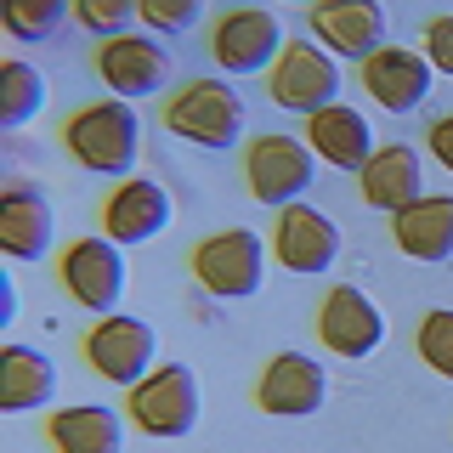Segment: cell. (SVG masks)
<instances>
[{"label":"cell","instance_id":"obj_20","mask_svg":"<svg viewBox=\"0 0 453 453\" xmlns=\"http://www.w3.org/2000/svg\"><path fill=\"white\" fill-rule=\"evenodd\" d=\"M391 238L408 261L442 266L453 261V193H425L403 216H391Z\"/></svg>","mask_w":453,"mask_h":453},{"label":"cell","instance_id":"obj_13","mask_svg":"<svg viewBox=\"0 0 453 453\" xmlns=\"http://www.w3.org/2000/svg\"><path fill=\"white\" fill-rule=\"evenodd\" d=\"M318 340L334 351V357H368L386 340V318L368 301L357 283H334L318 306Z\"/></svg>","mask_w":453,"mask_h":453},{"label":"cell","instance_id":"obj_8","mask_svg":"<svg viewBox=\"0 0 453 453\" xmlns=\"http://www.w3.org/2000/svg\"><path fill=\"white\" fill-rule=\"evenodd\" d=\"M340 255V226L334 216H323L318 204H289L278 210V226H273V261L295 278H311V273H329Z\"/></svg>","mask_w":453,"mask_h":453},{"label":"cell","instance_id":"obj_28","mask_svg":"<svg viewBox=\"0 0 453 453\" xmlns=\"http://www.w3.org/2000/svg\"><path fill=\"white\" fill-rule=\"evenodd\" d=\"M425 57H431L436 74L453 80V12H442V18L425 23Z\"/></svg>","mask_w":453,"mask_h":453},{"label":"cell","instance_id":"obj_12","mask_svg":"<svg viewBox=\"0 0 453 453\" xmlns=\"http://www.w3.org/2000/svg\"><path fill=\"white\" fill-rule=\"evenodd\" d=\"M63 289L74 295L85 311H113L125 295V255L113 238H74L63 250Z\"/></svg>","mask_w":453,"mask_h":453},{"label":"cell","instance_id":"obj_26","mask_svg":"<svg viewBox=\"0 0 453 453\" xmlns=\"http://www.w3.org/2000/svg\"><path fill=\"white\" fill-rule=\"evenodd\" d=\"M142 23H148V35H188V28L204 18V6L198 0H142Z\"/></svg>","mask_w":453,"mask_h":453},{"label":"cell","instance_id":"obj_2","mask_svg":"<svg viewBox=\"0 0 453 453\" xmlns=\"http://www.w3.org/2000/svg\"><path fill=\"white\" fill-rule=\"evenodd\" d=\"M165 125L181 142H193V148L226 153V148H238V136H244V96H238L226 80H188L181 91H170Z\"/></svg>","mask_w":453,"mask_h":453},{"label":"cell","instance_id":"obj_15","mask_svg":"<svg viewBox=\"0 0 453 453\" xmlns=\"http://www.w3.org/2000/svg\"><path fill=\"white\" fill-rule=\"evenodd\" d=\"M170 226V193L148 176H125L119 188L103 198V238L113 244H148Z\"/></svg>","mask_w":453,"mask_h":453},{"label":"cell","instance_id":"obj_14","mask_svg":"<svg viewBox=\"0 0 453 453\" xmlns=\"http://www.w3.org/2000/svg\"><path fill=\"white\" fill-rule=\"evenodd\" d=\"M431 57L414 46H380L363 63V91L374 96L386 113H414L425 96H431Z\"/></svg>","mask_w":453,"mask_h":453},{"label":"cell","instance_id":"obj_21","mask_svg":"<svg viewBox=\"0 0 453 453\" xmlns=\"http://www.w3.org/2000/svg\"><path fill=\"white\" fill-rule=\"evenodd\" d=\"M57 396V363L35 346H6L0 351V408L28 414V408H51Z\"/></svg>","mask_w":453,"mask_h":453},{"label":"cell","instance_id":"obj_27","mask_svg":"<svg viewBox=\"0 0 453 453\" xmlns=\"http://www.w3.org/2000/svg\"><path fill=\"white\" fill-rule=\"evenodd\" d=\"M80 23L96 28V35H108V40H119V35H131V23H142V12L131 6V0H85Z\"/></svg>","mask_w":453,"mask_h":453},{"label":"cell","instance_id":"obj_4","mask_svg":"<svg viewBox=\"0 0 453 453\" xmlns=\"http://www.w3.org/2000/svg\"><path fill=\"white\" fill-rule=\"evenodd\" d=\"M244 181H250V198H261V204H301L306 188L318 181V153L306 148L301 136H255L250 153H244Z\"/></svg>","mask_w":453,"mask_h":453},{"label":"cell","instance_id":"obj_24","mask_svg":"<svg viewBox=\"0 0 453 453\" xmlns=\"http://www.w3.org/2000/svg\"><path fill=\"white\" fill-rule=\"evenodd\" d=\"M68 18V6L63 0H23V6H6V35L12 40H28V46H40V40H51L57 28H63Z\"/></svg>","mask_w":453,"mask_h":453},{"label":"cell","instance_id":"obj_22","mask_svg":"<svg viewBox=\"0 0 453 453\" xmlns=\"http://www.w3.org/2000/svg\"><path fill=\"white\" fill-rule=\"evenodd\" d=\"M46 436L57 453H119L125 448V419L103 403L85 408H57L46 419Z\"/></svg>","mask_w":453,"mask_h":453},{"label":"cell","instance_id":"obj_18","mask_svg":"<svg viewBox=\"0 0 453 453\" xmlns=\"http://www.w3.org/2000/svg\"><path fill=\"white\" fill-rule=\"evenodd\" d=\"M306 148L318 153L323 165L351 170V176H357V170L380 153V148H374V125H368L357 108H346V103L311 113V119H306Z\"/></svg>","mask_w":453,"mask_h":453},{"label":"cell","instance_id":"obj_9","mask_svg":"<svg viewBox=\"0 0 453 453\" xmlns=\"http://www.w3.org/2000/svg\"><path fill=\"white\" fill-rule=\"evenodd\" d=\"M96 74L119 103H142V96L165 91L170 80V51L159 46V35H119L96 46Z\"/></svg>","mask_w":453,"mask_h":453},{"label":"cell","instance_id":"obj_17","mask_svg":"<svg viewBox=\"0 0 453 453\" xmlns=\"http://www.w3.org/2000/svg\"><path fill=\"white\" fill-rule=\"evenodd\" d=\"M357 188H363V204L368 210H386V216H403L408 204L425 198V170H419V153L408 142H391L380 148L374 159L357 170Z\"/></svg>","mask_w":453,"mask_h":453},{"label":"cell","instance_id":"obj_23","mask_svg":"<svg viewBox=\"0 0 453 453\" xmlns=\"http://www.w3.org/2000/svg\"><path fill=\"white\" fill-rule=\"evenodd\" d=\"M40 108H46V80H40V68L23 63V57H12V63L0 68V125L18 131Z\"/></svg>","mask_w":453,"mask_h":453},{"label":"cell","instance_id":"obj_7","mask_svg":"<svg viewBox=\"0 0 453 453\" xmlns=\"http://www.w3.org/2000/svg\"><path fill=\"white\" fill-rule=\"evenodd\" d=\"M153 351H159V334L142 318H103L85 334V363L108 380V386L136 391L142 380L153 374Z\"/></svg>","mask_w":453,"mask_h":453},{"label":"cell","instance_id":"obj_10","mask_svg":"<svg viewBox=\"0 0 453 453\" xmlns=\"http://www.w3.org/2000/svg\"><path fill=\"white\" fill-rule=\"evenodd\" d=\"M323 396H329V374H323V363L306 357V351H278V357L261 368V380H255V408H261V414H278V419L318 414Z\"/></svg>","mask_w":453,"mask_h":453},{"label":"cell","instance_id":"obj_6","mask_svg":"<svg viewBox=\"0 0 453 453\" xmlns=\"http://www.w3.org/2000/svg\"><path fill=\"white\" fill-rule=\"evenodd\" d=\"M273 103L289 113H323L340 103V63L311 40H289L283 57L273 63Z\"/></svg>","mask_w":453,"mask_h":453},{"label":"cell","instance_id":"obj_16","mask_svg":"<svg viewBox=\"0 0 453 453\" xmlns=\"http://www.w3.org/2000/svg\"><path fill=\"white\" fill-rule=\"evenodd\" d=\"M57 238V210L35 181H12L0 198V250L12 261H40Z\"/></svg>","mask_w":453,"mask_h":453},{"label":"cell","instance_id":"obj_11","mask_svg":"<svg viewBox=\"0 0 453 453\" xmlns=\"http://www.w3.org/2000/svg\"><path fill=\"white\" fill-rule=\"evenodd\" d=\"M283 46H289V40H283V23L273 12H261V6L226 12L216 23V35H210V51H216V63L226 74H261L266 63L283 57Z\"/></svg>","mask_w":453,"mask_h":453},{"label":"cell","instance_id":"obj_1","mask_svg":"<svg viewBox=\"0 0 453 453\" xmlns=\"http://www.w3.org/2000/svg\"><path fill=\"white\" fill-rule=\"evenodd\" d=\"M63 148L74 153L85 170H96V176H131L136 153H142V119H136L131 103L108 96V103H91V108L68 113Z\"/></svg>","mask_w":453,"mask_h":453},{"label":"cell","instance_id":"obj_25","mask_svg":"<svg viewBox=\"0 0 453 453\" xmlns=\"http://www.w3.org/2000/svg\"><path fill=\"white\" fill-rule=\"evenodd\" d=\"M414 346H419V357L431 363L436 374L453 380V311L448 306H436V311H425V318H419Z\"/></svg>","mask_w":453,"mask_h":453},{"label":"cell","instance_id":"obj_5","mask_svg":"<svg viewBox=\"0 0 453 453\" xmlns=\"http://www.w3.org/2000/svg\"><path fill=\"white\" fill-rule=\"evenodd\" d=\"M131 419L142 436H159V442H176L198 425V374L188 363H165L153 368L148 380L131 391Z\"/></svg>","mask_w":453,"mask_h":453},{"label":"cell","instance_id":"obj_19","mask_svg":"<svg viewBox=\"0 0 453 453\" xmlns=\"http://www.w3.org/2000/svg\"><path fill=\"white\" fill-rule=\"evenodd\" d=\"M311 35L340 57H357L368 63L386 46V12L374 0H334V6H311Z\"/></svg>","mask_w":453,"mask_h":453},{"label":"cell","instance_id":"obj_3","mask_svg":"<svg viewBox=\"0 0 453 453\" xmlns=\"http://www.w3.org/2000/svg\"><path fill=\"white\" fill-rule=\"evenodd\" d=\"M193 278L204 295L216 301H250L266 278V244L250 226H226V233H210L204 244L193 250Z\"/></svg>","mask_w":453,"mask_h":453},{"label":"cell","instance_id":"obj_29","mask_svg":"<svg viewBox=\"0 0 453 453\" xmlns=\"http://www.w3.org/2000/svg\"><path fill=\"white\" fill-rule=\"evenodd\" d=\"M431 159L442 170H453V113H442V119L431 125Z\"/></svg>","mask_w":453,"mask_h":453}]
</instances>
